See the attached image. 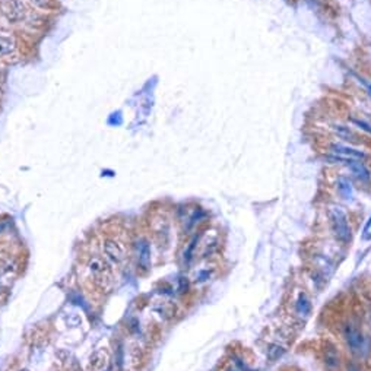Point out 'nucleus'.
<instances>
[{
	"mask_svg": "<svg viewBox=\"0 0 371 371\" xmlns=\"http://www.w3.org/2000/svg\"><path fill=\"white\" fill-rule=\"evenodd\" d=\"M338 192L344 199H351L352 197V184L346 177H341L338 180Z\"/></svg>",
	"mask_w": 371,
	"mask_h": 371,
	"instance_id": "4468645a",
	"label": "nucleus"
},
{
	"mask_svg": "<svg viewBox=\"0 0 371 371\" xmlns=\"http://www.w3.org/2000/svg\"><path fill=\"white\" fill-rule=\"evenodd\" d=\"M15 41L14 38L6 37V35H0V57L2 56L11 55L15 50Z\"/></svg>",
	"mask_w": 371,
	"mask_h": 371,
	"instance_id": "2eb2a0df",
	"label": "nucleus"
},
{
	"mask_svg": "<svg viewBox=\"0 0 371 371\" xmlns=\"http://www.w3.org/2000/svg\"><path fill=\"white\" fill-rule=\"evenodd\" d=\"M109 364V354L104 349H96L91 354L88 361V370L89 371H102L105 365Z\"/></svg>",
	"mask_w": 371,
	"mask_h": 371,
	"instance_id": "1a4fd4ad",
	"label": "nucleus"
},
{
	"mask_svg": "<svg viewBox=\"0 0 371 371\" xmlns=\"http://www.w3.org/2000/svg\"><path fill=\"white\" fill-rule=\"evenodd\" d=\"M333 161H338V163H342V164L346 165V167L351 170V173H352L359 181H362V183L370 181L371 173L370 170L365 167L364 163H361V161H349V160H333Z\"/></svg>",
	"mask_w": 371,
	"mask_h": 371,
	"instance_id": "0eeeda50",
	"label": "nucleus"
},
{
	"mask_svg": "<svg viewBox=\"0 0 371 371\" xmlns=\"http://www.w3.org/2000/svg\"><path fill=\"white\" fill-rule=\"evenodd\" d=\"M332 132L338 136V138L344 139L346 142H351V143H357L359 142V136L357 133L351 129V127H346V126H342V124H332L330 126Z\"/></svg>",
	"mask_w": 371,
	"mask_h": 371,
	"instance_id": "9d476101",
	"label": "nucleus"
},
{
	"mask_svg": "<svg viewBox=\"0 0 371 371\" xmlns=\"http://www.w3.org/2000/svg\"><path fill=\"white\" fill-rule=\"evenodd\" d=\"M21 371H29V370H21Z\"/></svg>",
	"mask_w": 371,
	"mask_h": 371,
	"instance_id": "412c9836",
	"label": "nucleus"
},
{
	"mask_svg": "<svg viewBox=\"0 0 371 371\" xmlns=\"http://www.w3.org/2000/svg\"><path fill=\"white\" fill-rule=\"evenodd\" d=\"M325 362L329 368H335L339 365V354L333 345H326L325 349Z\"/></svg>",
	"mask_w": 371,
	"mask_h": 371,
	"instance_id": "ddd939ff",
	"label": "nucleus"
},
{
	"mask_svg": "<svg viewBox=\"0 0 371 371\" xmlns=\"http://www.w3.org/2000/svg\"><path fill=\"white\" fill-rule=\"evenodd\" d=\"M330 225H332V231L335 234V237L341 241V243H349L351 241V228L348 224V217L345 214L342 207L333 206L329 210Z\"/></svg>",
	"mask_w": 371,
	"mask_h": 371,
	"instance_id": "f03ea898",
	"label": "nucleus"
},
{
	"mask_svg": "<svg viewBox=\"0 0 371 371\" xmlns=\"http://www.w3.org/2000/svg\"><path fill=\"white\" fill-rule=\"evenodd\" d=\"M102 248H104L105 257L110 261H113V263H116V264L122 263L124 260V257H126V251H124L123 244L120 241L114 240V238H107L104 241Z\"/></svg>",
	"mask_w": 371,
	"mask_h": 371,
	"instance_id": "423d86ee",
	"label": "nucleus"
},
{
	"mask_svg": "<svg viewBox=\"0 0 371 371\" xmlns=\"http://www.w3.org/2000/svg\"><path fill=\"white\" fill-rule=\"evenodd\" d=\"M138 266L143 272L151 269V244L145 238L138 241Z\"/></svg>",
	"mask_w": 371,
	"mask_h": 371,
	"instance_id": "6e6552de",
	"label": "nucleus"
},
{
	"mask_svg": "<svg viewBox=\"0 0 371 371\" xmlns=\"http://www.w3.org/2000/svg\"><path fill=\"white\" fill-rule=\"evenodd\" d=\"M295 311L300 317H308L311 314V301L305 292H300L295 300Z\"/></svg>",
	"mask_w": 371,
	"mask_h": 371,
	"instance_id": "9b49d317",
	"label": "nucleus"
},
{
	"mask_svg": "<svg viewBox=\"0 0 371 371\" xmlns=\"http://www.w3.org/2000/svg\"><path fill=\"white\" fill-rule=\"evenodd\" d=\"M209 278H210V272L207 271V269H202V271H199L197 274H196V282L197 284H203V282H206L209 281Z\"/></svg>",
	"mask_w": 371,
	"mask_h": 371,
	"instance_id": "f3484780",
	"label": "nucleus"
},
{
	"mask_svg": "<svg viewBox=\"0 0 371 371\" xmlns=\"http://www.w3.org/2000/svg\"><path fill=\"white\" fill-rule=\"evenodd\" d=\"M349 371H358V370H355V368H351V370H349Z\"/></svg>",
	"mask_w": 371,
	"mask_h": 371,
	"instance_id": "aec40b11",
	"label": "nucleus"
},
{
	"mask_svg": "<svg viewBox=\"0 0 371 371\" xmlns=\"http://www.w3.org/2000/svg\"><path fill=\"white\" fill-rule=\"evenodd\" d=\"M344 339L346 342V346L349 348V351L354 355H357V357H362L368 351V339H367V336L362 333V330H359L354 325H346L345 326Z\"/></svg>",
	"mask_w": 371,
	"mask_h": 371,
	"instance_id": "7ed1b4c3",
	"label": "nucleus"
},
{
	"mask_svg": "<svg viewBox=\"0 0 371 371\" xmlns=\"http://www.w3.org/2000/svg\"><path fill=\"white\" fill-rule=\"evenodd\" d=\"M227 371H240V370H238V368H233V367H231V368H228Z\"/></svg>",
	"mask_w": 371,
	"mask_h": 371,
	"instance_id": "6ab92c4d",
	"label": "nucleus"
},
{
	"mask_svg": "<svg viewBox=\"0 0 371 371\" xmlns=\"http://www.w3.org/2000/svg\"><path fill=\"white\" fill-rule=\"evenodd\" d=\"M32 3H35L41 9H51L53 8V0H32Z\"/></svg>",
	"mask_w": 371,
	"mask_h": 371,
	"instance_id": "a211bd4d",
	"label": "nucleus"
},
{
	"mask_svg": "<svg viewBox=\"0 0 371 371\" xmlns=\"http://www.w3.org/2000/svg\"><path fill=\"white\" fill-rule=\"evenodd\" d=\"M0 12L11 24L25 21L28 14L22 0H0Z\"/></svg>",
	"mask_w": 371,
	"mask_h": 371,
	"instance_id": "20e7f679",
	"label": "nucleus"
},
{
	"mask_svg": "<svg viewBox=\"0 0 371 371\" xmlns=\"http://www.w3.org/2000/svg\"><path fill=\"white\" fill-rule=\"evenodd\" d=\"M200 238H202V234H196L192 240H190V243L187 244V247L184 250V254H183L184 263L189 264V263L193 260V257H194V254H196V250H197V246H199V243H200Z\"/></svg>",
	"mask_w": 371,
	"mask_h": 371,
	"instance_id": "f8f14e48",
	"label": "nucleus"
},
{
	"mask_svg": "<svg viewBox=\"0 0 371 371\" xmlns=\"http://www.w3.org/2000/svg\"><path fill=\"white\" fill-rule=\"evenodd\" d=\"M349 122L354 124L355 127H358L359 130H362V132H365V133H368L371 135V123L370 122H367V120H364V119H359V117H349Z\"/></svg>",
	"mask_w": 371,
	"mask_h": 371,
	"instance_id": "dca6fc26",
	"label": "nucleus"
},
{
	"mask_svg": "<svg viewBox=\"0 0 371 371\" xmlns=\"http://www.w3.org/2000/svg\"><path fill=\"white\" fill-rule=\"evenodd\" d=\"M88 269L94 278V282L101 289H109L113 284V271L109 261L101 257H92L88 261Z\"/></svg>",
	"mask_w": 371,
	"mask_h": 371,
	"instance_id": "f257e3e1",
	"label": "nucleus"
},
{
	"mask_svg": "<svg viewBox=\"0 0 371 371\" xmlns=\"http://www.w3.org/2000/svg\"><path fill=\"white\" fill-rule=\"evenodd\" d=\"M330 153H332V161L333 160H349V161H362L367 158L365 152L351 148V146H344V145H338L333 143L329 148Z\"/></svg>",
	"mask_w": 371,
	"mask_h": 371,
	"instance_id": "39448f33",
	"label": "nucleus"
}]
</instances>
